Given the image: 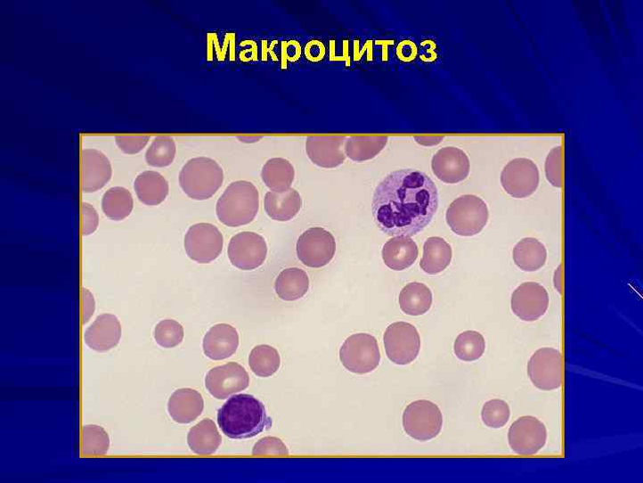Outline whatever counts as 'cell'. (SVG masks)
Wrapping results in <instances>:
<instances>
[{
	"label": "cell",
	"mask_w": 643,
	"mask_h": 483,
	"mask_svg": "<svg viewBox=\"0 0 643 483\" xmlns=\"http://www.w3.org/2000/svg\"><path fill=\"white\" fill-rule=\"evenodd\" d=\"M387 266L394 271L408 269L419 258V247L408 235L394 236L387 242L382 251Z\"/></svg>",
	"instance_id": "cell-23"
},
{
	"label": "cell",
	"mask_w": 643,
	"mask_h": 483,
	"mask_svg": "<svg viewBox=\"0 0 643 483\" xmlns=\"http://www.w3.org/2000/svg\"><path fill=\"white\" fill-rule=\"evenodd\" d=\"M187 442L193 453L208 455L216 452L222 437L216 423L210 419H204L189 430Z\"/></svg>",
	"instance_id": "cell-28"
},
{
	"label": "cell",
	"mask_w": 643,
	"mask_h": 483,
	"mask_svg": "<svg viewBox=\"0 0 643 483\" xmlns=\"http://www.w3.org/2000/svg\"><path fill=\"white\" fill-rule=\"evenodd\" d=\"M275 292L285 301L302 299L309 290V278L305 271L297 267L282 270L275 280Z\"/></svg>",
	"instance_id": "cell-29"
},
{
	"label": "cell",
	"mask_w": 643,
	"mask_h": 483,
	"mask_svg": "<svg viewBox=\"0 0 643 483\" xmlns=\"http://www.w3.org/2000/svg\"><path fill=\"white\" fill-rule=\"evenodd\" d=\"M486 348L484 336L476 331H467L460 334L454 343V354L461 361L479 360Z\"/></svg>",
	"instance_id": "cell-35"
},
{
	"label": "cell",
	"mask_w": 643,
	"mask_h": 483,
	"mask_svg": "<svg viewBox=\"0 0 643 483\" xmlns=\"http://www.w3.org/2000/svg\"><path fill=\"white\" fill-rule=\"evenodd\" d=\"M183 191L194 200L212 197L224 183V170L215 160L196 157L188 160L179 175Z\"/></svg>",
	"instance_id": "cell-4"
},
{
	"label": "cell",
	"mask_w": 643,
	"mask_h": 483,
	"mask_svg": "<svg viewBox=\"0 0 643 483\" xmlns=\"http://www.w3.org/2000/svg\"><path fill=\"white\" fill-rule=\"evenodd\" d=\"M346 136H309L305 151L310 160L321 168H337L346 160Z\"/></svg>",
	"instance_id": "cell-18"
},
{
	"label": "cell",
	"mask_w": 643,
	"mask_h": 483,
	"mask_svg": "<svg viewBox=\"0 0 643 483\" xmlns=\"http://www.w3.org/2000/svg\"><path fill=\"white\" fill-rule=\"evenodd\" d=\"M452 260V249L448 242L440 236H432L426 240L424 254L420 262L421 269L427 274L443 273Z\"/></svg>",
	"instance_id": "cell-25"
},
{
	"label": "cell",
	"mask_w": 643,
	"mask_h": 483,
	"mask_svg": "<svg viewBox=\"0 0 643 483\" xmlns=\"http://www.w3.org/2000/svg\"><path fill=\"white\" fill-rule=\"evenodd\" d=\"M133 209V195L125 187H111L103 195L102 210L112 220L125 219L132 213Z\"/></svg>",
	"instance_id": "cell-33"
},
{
	"label": "cell",
	"mask_w": 643,
	"mask_h": 483,
	"mask_svg": "<svg viewBox=\"0 0 643 483\" xmlns=\"http://www.w3.org/2000/svg\"><path fill=\"white\" fill-rule=\"evenodd\" d=\"M252 454L254 455H288L289 450L280 438L266 437L254 446Z\"/></svg>",
	"instance_id": "cell-41"
},
{
	"label": "cell",
	"mask_w": 643,
	"mask_h": 483,
	"mask_svg": "<svg viewBox=\"0 0 643 483\" xmlns=\"http://www.w3.org/2000/svg\"><path fill=\"white\" fill-rule=\"evenodd\" d=\"M258 209V190L253 183L247 180L231 183L216 203V214L219 220L230 226L251 222Z\"/></svg>",
	"instance_id": "cell-3"
},
{
	"label": "cell",
	"mask_w": 643,
	"mask_h": 483,
	"mask_svg": "<svg viewBox=\"0 0 643 483\" xmlns=\"http://www.w3.org/2000/svg\"><path fill=\"white\" fill-rule=\"evenodd\" d=\"M205 385L212 397L226 399L245 390L249 385V376L240 364L231 362L211 369L206 376Z\"/></svg>",
	"instance_id": "cell-15"
},
{
	"label": "cell",
	"mask_w": 643,
	"mask_h": 483,
	"mask_svg": "<svg viewBox=\"0 0 643 483\" xmlns=\"http://www.w3.org/2000/svg\"><path fill=\"white\" fill-rule=\"evenodd\" d=\"M326 50L323 45L317 41H313L305 47V56L310 61L318 62L324 59Z\"/></svg>",
	"instance_id": "cell-46"
},
{
	"label": "cell",
	"mask_w": 643,
	"mask_h": 483,
	"mask_svg": "<svg viewBox=\"0 0 643 483\" xmlns=\"http://www.w3.org/2000/svg\"><path fill=\"white\" fill-rule=\"evenodd\" d=\"M265 239L258 233L242 231L234 234L228 245L231 263L241 270H254L265 262L267 256Z\"/></svg>",
	"instance_id": "cell-11"
},
{
	"label": "cell",
	"mask_w": 643,
	"mask_h": 483,
	"mask_svg": "<svg viewBox=\"0 0 643 483\" xmlns=\"http://www.w3.org/2000/svg\"><path fill=\"white\" fill-rule=\"evenodd\" d=\"M399 305L402 311L407 315H423L431 309L433 293L424 283H409L400 293Z\"/></svg>",
	"instance_id": "cell-30"
},
{
	"label": "cell",
	"mask_w": 643,
	"mask_h": 483,
	"mask_svg": "<svg viewBox=\"0 0 643 483\" xmlns=\"http://www.w3.org/2000/svg\"><path fill=\"white\" fill-rule=\"evenodd\" d=\"M549 304L546 289L536 282H525L512 294L511 310L520 320L532 323L542 317Z\"/></svg>",
	"instance_id": "cell-16"
},
{
	"label": "cell",
	"mask_w": 643,
	"mask_h": 483,
	"mask_svg": "<svg viewBox=\"0 0 643 483\" xmlns=\"http://www.w3.org/2000/svg\"><path fill=\"white\" fill-rule=\"evenodd\" d=\"M489 219L486 202L475 194H464L455 199L448 207L446 220L451 229L461 236L479 233Z\"/></svg>",
	"instance_id": "cell-5"
},
{
	"label": "cell",
	"mask_w": 643,
	"mask_h": 483,
	"mask_svg": "<svg viewBox=\"0 0 643 483\" xmlns=\"http://www.w3.org/2000/svg\"><path fill=\"white\" fill-rule=\"evenodd\" d=\"M261 177L271 191H284L290 188L293 183L294 167L286 159L273 158L263 166Z\"/></svg>",
	"instance_id": "cell-31"
},
{
	"label": "cell",
	"mask_w": 643,
	"mask_h": 483,
	"mask_svg": "<svg viewBox=\"0 0 643 483\" xmlns=\"http://www.w3.org/2000/svg\"><path fill=\"white\" fill-rule=\"evenodd\" d=\"M403 422L410 437L419 441H428L442 431L444 417L441 409L434 402L418 400L405 408Z\"/></svg>",
	"instance_id": "cell-8"
},
{
	"label": "cell",
	"mask_w": 643,
	"mask_h": 483,
	"mask_svg": "<svg viewBox=\"0 0 643 483\" xmlns=\"http://www.w3.org/2000/svg\"><path fill=\"white\" fill-rule=\"evenodd\" d=\"M418 54V49L415 44L411 41H404L399 45L397 48V55L403 62H411L414 61Z\"/></svg>",
	"instance_id": "cell-45"
},
{
	"label": "cell",
	"mask_w": 643,
	"mask_h": 483,
	"mask_svg": "<svg viewBox=\"0 0 643 483\" xmlns=\"http://www.w3.org/2000/svg\"><path fill=\"white\" fill-rule=\"evenodd\" d=\"M83 234L89 235L94 233L100 224V217L96 209L88 202L82 205Z\"/></svg>",
	"instance_id": "cell-43"
},
{
	"label": "cell",
	"mask_w": 643,
	"mask_h": 483,
	"mask_svg": "<svg viewBox=\"0 0 643 483\" xmlns=\"http://www.w3.org/2000/svg\"><path fill=\"white\" fill-rule=\"evenodd\" d=\"M217 422L228 438L245 439L254 438L272 427V419L265 405L248 394L232 397L218 411Z\"/></svg>",
	"instance_id": "cell-2"
},
{
	"label": "cell",
	"mask_w": 643,
	"mask_h": 483,
	"mask_svg": "<svg viewBox=\"0 0 643 483\" xmlns=\"http://www.w3.org/2000/svg\"><path fill=\"white\" fill-rule=\"evenodd\" d=\"M239 342V333L234 327L219 323L206 333L203 339V352L213 361L224 360L236 353Z\"/></svg>",
	"instance_id": "cell-21"
},
{
	"label": "cell",
	"mask_w": 643,
	"mask_h": 483,
	"mask_svg": "<svg viewBox=\"0 0 643 483\" xmlns=\"http://www.w3.org/2000/svg\"><path fill=\"white\" fill-rule=\"evenodd\" d=\"M545 173L548 181L557 188L562 187V147L552 149L546 159Z\"/></svg>",
	"instance_id": "cell-40"
},
{
	"label": "cell",
	"mask_w": 643,
	"mask_h": 483,
	"mask_svg": "<svg viewBox=\"0 0 643 483\" xmlns=\"http://www.w3.org/2000/svg\"><path fill=\"white\" fill-rule=\"evenodd\" d=\"M262 139V136H243L239 137V140H240L242 143H256Z\"/></svg>",
	"instance_id": "cell-47"
},
{
	"label": "cell",
	"mask_w": 643,
	"mask_h": 483,
	"mask_svg": "<svg viewBox=\"0 0 643 483\" xmlns=\"http://www.w3.org/2000/svg\"><path fill=\"white\" fill-rule=\"evenodd\" d=\"M435 176L447 184H457L465 180L470 173V160L467 153L457 147L440 149L432 159Z\"/></svg>",
	"instance_id": "cell-17"
},
{
	"label": "cell",
	"mask_w": 643,
	"mask_h": 483,
	"mask_svg": "<svg viewBox=\"0 0 643 483\" xmlns=\"http://www.w3.org/2000/svg\"><path fill=\"white\" fill-rule=\"evenodd\" d=\"M509 444L513 452L521 455H533L546 445L548 431L545 424L534 416H522L515 421L509 430Z\"/></svg>",
	"instance_id": "cell-13"
},
{
	"label": "cell",
	"mask_w": 643,
	"mask_h": 483,
	"mask_svg": "<svg viewBox=\"0 0 643 483\" xmlns=\"http://www.w3.org/2000/svg\"><path fill=\"white\" fill-rule=\"evenodd\" d=\"M149 136H117L116 143L118 148L126 154L141 152L148 144Z\"/></svg>",
	"instance_id": "cell-42"
},
{
	"label": "cell",
	"mask_w": 643,
	"mask_h": 483,
	"mask_svg": "<svg viewBox=\"0 0 643 483\" xmlns=\"http://www.w3.org/2000/svg\"><path fill=\"white\" fill-rule=\"evenodd\" d=\"M384 344L387 357L398 365L414 362L421 349V338L418 329L411 323L397 322L387 329Z\"/></svg>",
	"instance_id": "cell-9"
},
{
	"label": "cell",
	"mask_w": 643,
	"mask_h": 483,
	"mask_svg": "<svg viewBox=\"0 0 643 483\" xmlns=\"http://www.w3.org/2000/svg\"><path fill=\"white\" fill-rule=\"evenodd\" d=\"M439 206L438 189L432 178L418 169H398L378 184L372 213L388 235L413 236L433 220Z\"/></svg>",
	"instance_id": "cell-1"
},
{
	"label": "cell",
	"mask_w": 643,
	"mask_h": 483,
	"mask_svg": "<svg viewBox=\"0 0 643 483\" xmlns=\"http://www.w3.org/2000/svg\"><path fill=\"white\" fill-rule=\"evenodd\" d=\"M122 326L114 315L104 314L96 318L85 331L84 340L85 345L96 352H108L115 348L120 342Z\"/></svg>",
	"instance_id": "cell-19"
},
{
	"label": "cell",
	"mask_w": 643,
	"mask_h": 483,
	"mask_svg": "<svg viewBox=\"0 0 643 483\" xmlns=\"http://www.w3.org/2000/svg\"><path fill=\"white\" fill-rule=\"evenodd\" d=\"M223 247V233L212 223H196L189 227L184 236V248L188 257L199 264H208L216 259Z\"/></svg>",
	"instance_id": "cell-10"
},
{
	"label": "cell",
	"mask_w": 643,
	"mask_h": 483,
	"mask_svg": "<svg viewBox=\"0 0 643 483\" xmlns=\"http://www.w3.org/2000/svg\"><path fill=\"white\" fill-rule=\"evenodd\" d=\"M547 260L546 248L533 237L523 238L513 250V261L524 272H536Z\"/></svg>",
	"instance_id": "cell-27"
},
{
	"label": "cell",
	"mask_w": 643,
	"mask_h": 483,
	"mask_svg": "<svg viewBox=\"0 0 643 483\" xmlns=\"http://www.w3.org/2000/svg\"><path fill=\"white\" fill-rule=\"evenodd\" d=\"M184 338V330L181 323L175 320H163L154 330V339L163 348H174L179 346Z\"/></svg>",
	"instance_id": "cell-38"
},
{
	"label": "cell",
	"mask_w": 643,
	"mask_h": 483,
	"mask_svg": "<svg viewBox=\"0 0 643 483\" xmlns=\"http://www.w3.org/2000/svg\"><path fill=\"white\" fill-rule=\"evenodd\" d=\"M533 385L543 391L558 389L562 384V356L559 350L543 348L537 350L527 364Z\"/></svg>",
	"instance_id": "cell-12"
},
{
	"label": "cell",
	"mask_w": 643,
	"mask_h": 483,
	"mask_svg": "<svg viewBox=\"0 0 643 483\" xmlns=\"http://www.w3.org/2000/svg\"><path fill=\"white\" fill-rule=\"evenodd\" d=\"M138 199L149 206L163 202L169 192V184L165 176L157 171L142 172L134 181Z\"/></svg>",
	"instance_id": "cell-26"
},
{
	"label": "cell",
	"mask_w": 643,
	"mask_h": 483,
	"mask_svg": "<svg viewBox=\"0 0 643 483\" xmlns=\"http://www.w3.org/2000/svg\"><path fill=\"white\" fill-rule=\"evenodd\" d=\"M264 206L269 217L286 221L297 215L302 207L299 192L290 187L284 191H269L265 193Z\"/></svg>",
	"instance_id": "cell-24"
},
{
	"label": "cell",
	"mask_w": 643,
	"mask_h": 483,
	"mask_svg": "<svg viewBox=\"0 0 643 483\" xmlns=\"http://www.w3.org/2000/svg\"><path fill=\"white\" fill-rule=\"evenodd\" d=\"M167 410L170 417L177 423L188 424L197 420L204 410L201 394L192 389H180L169 398Z\"/></svg>",
	"instance_id": "cell-22"
},
{
	"label": "cell",
	"mask_w": 643,
	"mask_h": 483,
	"mask_svg": "<svg viewBox=\"0 0 643 483\" xmlns=\"http://www.w3.org/2000/svg\"><path fill=\"white\" fill-rule=\"evenodd\" d=\"M501 185L510 196L517 199L531 196L540 184V173L536 164L526 158L509 161L501 176Z\"/></svg>",
	"instance_id": "cell-14"
},
{
	"label": "cell",
	"mask_w": 643,
	"mask_h": 483,
	"mask_svg": "<svg viewBox=\"0 0 643 483\" xmlns=\"http://www.w3.org/2000/svg\"><path fill=\"white\" fill-rule=\"evenodd\" d=\"M296 250L298 259L305 266L321 268L333 260L337 252V240L326 228L313 226L298 236Z\"/></svg>",
	"instance_id": "cell-6"
},
{
	"label": "cell",
	"mask_w": 643,
	"mask_h": 483,
	"mask_svg": "<svg viewBox=\"0 0 643 483\" xmlns=\"http://www.w3.org/2000/svg\"><path fill=\"white\" fill-rule=\"evenodd\" d=\"M112 166L109 158L95 149L83 151L82 186L85 192H95L110 181Z\"/></svg>",
	"instance_id": "cell-20"
},
{
	"label": "cell",
	"mask_w": 643,
	"mask_h": 483,
	"mask_svg": "<svg viewBox=\"0 0 643 483\" xmlns=\"http://www.w3.org/2000/svg\"><path fill=\"white\" fill-rule=\"evenodd\" d=\"M387 136H351L346 143V156L354 161L370 160L387 146Z\"/></svg>",
	"instance_id": "cell-32"
},
{
	"label": "cell",
	"mask_w": 643,
	"mask_h": 483,
	"mask_svg": "<svg viewBox=\"0 0 643 483\" xmlns=\"http://www.w3.org/2000/svg\"><path fill=\"white\" fill-rule=\"evenodd\" d=\"M510 414V407L506 401L492 399L484 405L481 415L487 427L500 429L508 423Z\"/></svg>",
	"instance_id": "cell-39"
},
{
	"label": "cell",
	"mask_w": 643,
	"mask_h": 483,
	"mask_svg": "<svg viewBox=\"0 0 643 483\" xmlns=\"http://www.w3.org/2000/svg\"><path fill=\"white\" fill-rule=\"evenodd\" d=\"M340 360L353 373L372 372L381 362V352L377 339L368 333L352 335L340 349Z\"/></svg>",
	"instance_id": "cell-7"
},
{
	"label": "cell",
	"mask_w": 643,
	"mask_h": 483,
	"mask_svg": "<svg viewBox=\"0 0 643 483\" xmlns=\"http://www.w3.org/2000/svg\"><path fill=\"white\" fill-rule=\"evenodd\" d=\"M248 364L258 377L273 376L280 368L281 357L278 351L268 345L255 347L250 352Z\"/></svg>",
	"instance_id": "cell-34"
},
{
	"label": "cell",
	"mask_w": 643,
	"mask_h": 483,
	"mask_svg": "<svg viewBox=\"0 0 643 483\" xmlns=\"http://www.w3.org/2000/svg\"><path fill=\"white\" fill-rule=\"evenodd\" d=\"M82 303H83V324H86L90 322L93 315L95 313L96 303L94 295L87 289L82 290Z\"/></svg>",
	"instance_id": "cell-44"
},
{
	"label": "cell",
	"mask_w": 643,
	"mask_h": 483,
	"mask_svg": "<svg viewBox=\"0 0 643 483\" xmlns=\"http://www.w3.org/2000/svg\"><path fill=\"white\" fill-rule=\"evenodd\" d=\"M110 447L107 430L96 424L85 425L82 430V454L86 456L105 455Z\"/></svg>",
	"instance_id": "cell-36"
},
{
	"label": "cell",
	"mask_w": 643,
	"mask_h": 483,
	"mask_svg": "<svg viewBox=\"0 0 643 483\" xmlns=\"http://www.w3.org/2000/svg\"><path fill=\"white\" fill-rule=\"evenodd\" d=\"M176 154V145L169 136H159L154 139L146 151L145 159L148 165L155 168L170 166Z\"/></svg>",
	"instance_id": "cell-37"
}]
</instances>
